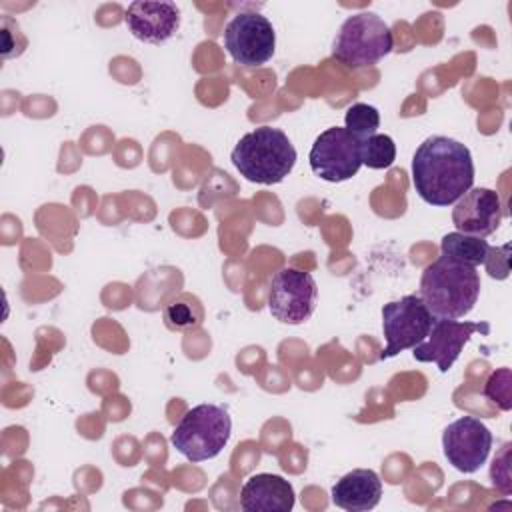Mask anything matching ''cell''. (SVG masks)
Listing matches in <instances>:
<instances>
[{
	"instance_id": "6da1fadb",
	"label": "cell",
	"mask_w": 512,
	"mask_h": 512,
	"mask_svg": "<svg viewBox=\"0 0 512 512\" xmlns=\"http://www.w3.org/2000/svg\"><path fill=\"white\" fill-rule=\"evenodd\" d=\"M412 184L430 206H450L474 184V160L466 144L448 136H428L412 158Z\"/></svg>"
},
{
	"instance_id": "7a4b0ae2",
	"label": "cell",
	"mask_w": 512,
	"mask_h": 512,
	"mask_svg": "<svg viewBox=\"0 0 512 512\" xmlns=\"http://www.w3.org/2000/svg\"><path fill=\"white\" fill-rule=\"evenodd\" d=\"M418 296L434 318L458 320L478 302L480 274L474 266L442 254L424 268Z\"/></svg>"
},
{
	"instance_id": "3957f363",
	"label": "cell",
	"mask_w": 512,
	"mask_h": 512,
	"mask_svg": "<svg viewBox=\"0 0 512 512\" xmlns=\"http://www.w3.org/2000/svg\"><path fill=\"white\" fill-rule=\"evenodd\" d=\"M234 168L250 182L278 184L296 164V148L284 130L260 126L244 134L232 148Z\"/></svg>"
},
{
	"instance_id": "277c9868",
	"label": "cell",
	"mask_w": 512,
	"mask_h": 512,
	"mask_svg": "<svg viewBox=\"0 0 512 512\" xmlns=\"http://www.w3.org/2000/svg\"><path fill=\"white\" fill-rule=\"evenodd\" d=\"M232 420L218 404H198L190 408L170 434V444L190 462L216 458L228 444Z\"/></svg>"
},
{
	"instance_id": "5b68a950",
	"label": "cell",
	"mask_w": 512,
	"mask_h": 512,
	"mask_svg": "<svg viewBox=\"0 0 512 512\" xmlns=\"http://www.w3.org/2000/svg\"><path fill=\"white\" fill-rule=\"evenodd\" d=\"M394 38L390 26L376 12H356L348 16L332 44V56L348 68H366L392 52Z\"/></svg>"
},
{
	"instance_id": "8992f818",
	"label": "cell",
	"mask_w": 512,
	"mask_h": 512,
	"mask_svg": "<svg viewBox=\"0 0 512 512\" xmlns=\"http://www.w3.org/2000/svg\"><path fill=\"white\" fill-rule=\"evenodd\" d=\"M434 316L418 294H406L400 300H392L382 306V330L386 346L378 360H388L402 350L420 344L432 326Z\"/></svg>"
},
{
	"instance_id": "52a82bcc",
	"label": "cell",
	"mask_w": 512,
	"mask_h": 512,
	"mask_svg": "<svg viewBox=\"0 0 512 512\" xmlns=\"http://www.w3.org/2000/svg\"><path fill=\"white\" fill-rule=\"evenodd\" d=\"M318 284L298 268L278 270L268 286V310L284 324H304L316 310Z\"/></svg>"
},
{
	"instance_id": "ba28073f",
	"label": "cell",
	"mask_w": 512,
	"mask_h": 512,
	"mask_svg": "<svg viewBox=\"0 0 512 512\" xmlns=\"http://www.w3.org/2000/svg\"><path fill=\"white\" fill-rule=\"evenodd\" d=\"M224 48L240 66H262L276 50L274 26L258 12H240L226 24Z\"/></svg>"
},
{
	"instance_id": "9c48e42d",
	"label": "cell",
	"mask_w": 512,
	"mask_h": 512,
	"mask_svg": "<svg viewBox=\"0 0 512 512\" xmlns=\"http://www.w3.org/2000/svg\"><path fill=\"white\" fill-rule=\"evenodd\" d=\"M308 160L312 172L326 182L350 180L362 166L360 140L346 128L332 126L316 136Z\"/></svg>"
},
{
	"instance_id": "30bf717a",
	"label": "cell",
	"mask_w": 512,
	"mask_h": 512,
	"mask_svg": "<svg viewBox=\"0 0 512 512\" xmlns=\"http://www.w3.org/2000/svg\"><path fill=\"white\" fill-rule=\"evenodd\" d=\"M492 448V432L476 416H460L442 432V452L458 472L474 474Z\"/></svg>"
},
{
	"instance_id": "8fae6325",
	"label": "cell",
	"mask_w": 512,
	"mask_h": 512,
	"mask_svg": "<svg viewBox=\"0 0 512 512\" xmlns=\"http://www.w3.org/2000/svg\"><path fill=\"white\" fill-rule=\"evenodd\" d=\"M488 334V322H466L434 318L428 336L412 348V356L418 362H434L442 374H446L458 360L464 344L476 334Z\"/></svg>"
},
{
	"instance_id": "7c38bea8",
	"label": "cell",
	"mask_w": 512,
	"mask_h": 512,
	"mask_svg": "<svg viewBox=\"0 0 512 512\" xmlns=\"http://www.w3.org/2000/svg\"><path fill=\"white\" fill-rule=\"evenodd\" d=\"M504 212L500 198L490 188H470L452 208V222L458 232L486 238L500 226Z\"/></svg>"
},
{
	"instance_id": "4fadbf2b",
	"label": "cell",
	"mask_w": 512,
	"mask_h": 512,
	"mask_svg": "<svg viewBox=\"0 0 512 512\" xmlns=\"http://www.w3.org/2000/svg\"><path fill=\"white\" fill-rule=\"evenodd\" d=\"M124 22L136 40L162 44L178 32L180 8L174 2L136 0L126 8Z\"/></svg>"
},
{
	"instance_id": "5bb4252c",
	"label": "cell",
	"mask_w": 512,
	"mask_h": 512,
	"mask_svg": "<svg viewBox=\"0 0 512 512\" xmlns=\"http://www.w3.org/2000/svg\"><path fill=\"white\" fill-rule=\"evenodd\" d=\"M294 502L292 484L278 474H254L240 490V506L246 512H290Z\"/></svg>"
},
{
	"instance_id": "9a60e30c",
	"label": "cell",
	"mask_w": 512,
	"mask_h": 512,
	"mask_svg": "<svg viewBox=\"0 0 512 512\" xmlns=\"http://www.w3.org/2000/svg\"><path fill=\"white\" fill-rule=\"evenodd\" d=\"M382 498V480L370 468H356L332 486V502L348 512L372 510Z\"/></svg>"
},
{
	"instance_id": "2e32d148",
	"label": "cell",
	"mask_w": 512,
	"mask_h": 512,
	"mask_svg": "<svg viewBox=\"0 0 512 512\" xmlns=\"http://www.w3.org/2000/svg\"><path fill=\"white\" fill-rule=\"evenodd\" d=\"M442 254L450 256L458 262H464L468 266H480L484 264L490 244L484 238L478 236H470V234H462V232H448L442 242H440Z\"/></svg>"
},
{
	"instance_id": "e0dca14e",
	"label": "cell",
	"mask_w": 512,
	"mask_h": 512,
	"mask_svg": "<svg viewBox=\"0 0 512 512\" xmlns=\"http://www.w3.org/2000/svg\"><path fill=\"white\" fill-rule=\"evenodd\" d=\"M344 128L362 142V140L378 134L380 112L370 104L356 102L344 114Z\"/></svg>"
},
{
	"instance_id": "ac0fdd59",
	"label": "cell",
	"mask_w": 512,
	"mask_h": 512,
	"mask_svg": "<svg viewBox=\"0 0 512 512\" xmlns=\"http://www.w3.org/2000/svg\"><path fill=\"white\" fill-rule=\"evenodd\" d=\"M362 164L372 170H382L394 164L396 144L388 134H374L360 142Z\"/></svg>"
},
{
	"instance_id": "d6986e66",
	"label": "cell",
	"mask_w": 512,
	"mask_h": 512,
	"mask_svg": "<svg viewBox=\"0 0 512 512\" xmlns=\"http://www.w3.org/2000/svg\"><path fill=\"white\" fill-rule=\"evenodd\" d=\"M202 322V312L198 306H190V302L174 300L164 308V324L170 330H188Z\"/></svg>"
},
{
	"instance_id": "ffe728a7",
	"label": "cell",
	"mask_w": 512,
	"mask_h": 512,
	"mask_svg": "<svg viewBox=\"0 0 512 512\" xmlns=\"http://www.w3.org/2000/svg\"><path fill=\"white\" fill-rule=\"evenodd\" d=\"M510 384H512L510 370H508V368H500V370L492 372L490 378L486 380L484 394H486L492 402H496L502 410H510V408H512Z\"/></svg>"
},
{
	"instance_id": "44dd1931",
	"label": "cell",
	"mask_w": 512,
	"mask_h": 512,
	"mask_svg": "<svg viewBox=\"0 0 512 512\" xmlns=\"http://www.w3.org/2000/svg\"><path fill=\"white\" fill-rule=\"evenodd\" d=\"M484 266H486V270L492 278H498V280L508 278V272H510V244H504L500 248L490 246L488 256L484 260Z\"/></svg>"
}]
</instances>
